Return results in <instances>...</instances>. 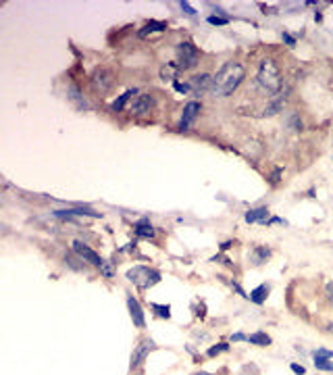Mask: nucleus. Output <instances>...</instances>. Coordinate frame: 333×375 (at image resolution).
<instances>
[{"instance_id": "5", "label": "nucleus", "mask_w": 333, "mask_h": 375, "mask_svg": "<svg viewBox=\"0 0 333 375\" xmlns=\"http://www.w3.org/2000/svg\"><path fill=\"white\" fill-rule=\"evenodd\" d=\"M90 82H92V88L98 94H106L112 86V82H114V77L108 69H96L92 73V77H90Z\"/></svg>"}, {"instance_id": "10", "label": "nucleus", "mask_w": 333, "mask_h": 375, "mask_svg": "<svg viewBox=\"0 0 333 375\" xmlns=\"http://www.w3.org/2000/svg\"><path fill=\"white\" fill-rule=\"evenodd\" d=\"M127 308H130V315H132V321L134 325L144 329L146 327V317H144V308L140 306V302L134 298V296H127Z\"/></svg>"}, {"instance_id": "15", "label": "nucleus", "mask_w": 333, "mask_h": 375, "mask_svg": "<svg viewBox=\"0 0 333 375\" xmlns=\"http://www.w3.org/2000/svg\"><path fill=\"white\" fill-rule=\"evenodd\" d=\"M67 98H69L80 111H88V102H86V98L82 96V92H80L78 86H69V88H67Z\"/></svg>"}, {"instance_id": "21", "label": "nucleus", "mask_w": 333, "mask_h": 375, "mask_svg": "<svg viewBox=\"0 0 333 375\" xmlns=\"http://www.w3.org/2000/svg\"><path fill=\"white\" fill-rule=\"evenodd\" d=\"M314 367L321 371H333V363L327 360V356H321V354H314Z\"/></svg>"}, {"instance_id": "19", "label": "nucleus", "mask_w": 333, "mask_h": 375, "mask_svg": "<svg viewBox=\"0 0 333 375\" xmlns=\"http://www.w3.org/2000/svg\"><path fill=\"white\" fill-rule=\"evenodd\" d=\"M248 342L254 346H271V335H266L264 331H256L248 335Z\"/></svg>"}, {"instance_id": "31", "label": "nucleus", "mask_w": 333, "mask_h": 375, "mask_svg": "<svg viewBox=\"0 0 333 375\" xmlns=\"http://www.w3.org/2000/svg\"><path fill=\"white\" fill-rule=\"evenodd\" d=\"M281 38H284V42H286V44H290V46L296 44V40H294V38H292L288 32H284V36H281Z\"/></svg>"}, {"instance_id": "8", "label": "nucleus", "mask_w": 333, "mask_h": 375, "mask_svg": "<svg viewBox=\"0 0 333 375\" xmlns=\"http://www.w3.org/2000/svg\"><path fill=\"white\" fill-rule=\"evenodd\" d=\"M73 250L78 252V254L84 258V261H88L90 265H94V267H102V265H104V261H102V258L98 256V252H94L92 248L86 246V244L80 242V240H75V242H73Z\"/></svg>"}, {"instance_id": "22", "label": "nucleus", "mask_w": 333, "mask_h": 375, "mask_svg": "<svg viewBox=\"0 0 333 375\" xmlns=\"http://www.w3.org/2000/svg\"><path fill=\"white\" fill-rule=\"evenodd\" d=\"M175 69L179 71L177 65H175V63H169L166 67L160 69V77H162V80H175Z\"/></svg>"}, {"instance_id": "12", "label": "nucleus", "mask_w": 333, "mask_h": 375, "mask_svg": "<svg viewBox=\"0 0 333 375\" xmlns=\"http://www.w3.org/2000/svg\"><path fill=\"white\" fill-rule=\"evenodd\" d=\"M75 215H88V217H94V219H98V217H100V213H98V211H92V209H88V206H75V209L54 211V217H75Z\"/></svg>"}, {"instance_id": "33", "label": "nucleus", "mask_w": 333, "mask_h": 375, "mask_svg": "<svg viewBox=\"0 0 333 375\" xmlns=\"http://www.w3.org/2000/svg\"><path fill=\"white\" fill-rule=\"evenodd\" d=\"M234 340H248V338H246L244 333H234V335H232V342H234Z\"/></svg>"}, {"instance_id": "23", "label": "nucleus", "mask_w": 333, "mask_h": 375, "mask_svg": "<svg viewBox=\"0 0 333 375\" xmlns=\"http://www.w3.org/2000/svg\"><path fill=\"white\" fill-rule=\"evenodd\" d=\"M152 308H154V313L160 319H169L171 317V306L169 304H152Z\"/></svg>"}, {"instance_id": "30", "label": "nucleus", "mask_w": 333, "mask_h": 375, "mask_svg": "<svg viewBox=\"0 0 333 375\" xmlns=\"http://www.w3.org/2000/svg\"><path fill=\"white\" fill-rule=\"evenodd\" d=\"M314 354H321V356L333 358V350H327V348H318V350H314Z\"/></svg>"}, {"instance_id": "34", "label": "nucleus", "mask_w": 333, "mask_h": 375, "mask_svg": "<svg viewBox=\"0 0 333 375\" xmlns=\"http://www.w3.org/2000/svg\"><path fill=\"white\" fill-rule=\"evenodd\" d=\"M232 244H234V240H229V242H223V244H221V248L225 250V248H229V246H232Z\"/></svg>"}, {"instance_id": "9", "label": "nucleus", "mask_w": 333, "mask_h": 375, "mask_svg": "<svg viewBox=\"0 0 333 375\" xmlns=\"http://www.w3.org/2000/svg\"><path fill=\"white\" fill-rule=\"evenodd\" d=\"M200 102H196V100H192V102H188V105L184 107V113H182V119H179V129H188L192 123L196 121V117H198V113H200Z\"/></svg>"}, {"instance_id": "20", "label": "nucleus", "mask_w": 333, "mask_h": 375, "mask_svg": "<svg viewBox=\"0 0 333 375\" xmlns=\"http://www.w3.org/2000/svg\"><path fill=\"white\" fill-rule=\"evenodd\" d=\"M136 236L138 238H154V227L148 221H140V223H136Z\"/></svg>"}, {"instance_id": "7", "label": "nucleus", "mask_w": 333, "mask_h": 375, "mask_svg": "<svg viewBox=\"0 0 333 375\" xmlns=\"http://www.w3.org/2000/svg\"><path fill=\"white\" fill-rule=\"evenodd\" d=\"M152 107H154V98L148 96V94H138L130 105V113L134 115V117H142V115H146Z\"/></svg>"}, {"instance_id": "28", "label": "nucleus", "mask_w": 333, "mask_h": 375, "mask_svg": "<svg viewBox=\"0 0 333 375\" xmlns=\"http://www.w3.org/2000/svg\"><path fill=\"white\" fill-rule=\"evenodd\" d=\"M290 369H292L294 373H296V375H306V369H304L302 365H298V363H292Z\"/></svg>"}, {"instance_id": "25", "label": "nucleus", "mask_w": 333, "mask_h": 375, "mask_svg": "<svg viewBox=\"0 0 333 375\" xmlns=\"http://www.w3.org/2000/svg\"><path fill=\"white\" fill-rule=\"evenodd\" d=\"M173 88L177 90L179 94H188V92H192V88H190V84H182V82H173Z\"/></svg>"}, {"instance_id": "18", "label": "nucleus", "mask_w": 333, "mask_h": 375, "mask_svg": "<svg viewBox=\"0 0 333 375\" xmlns=\"http://www.w3.org/2000/svg\"><path fill=\"white\" fill-rule=\"evenodd\" d=\"M164 30H166V23L164 21H148L146 28L140 30V38H146L152 32H164Z\"/></svg>"}, {"instance_id": "14", "label": "nucleus", "mask_w": 333, "mask_h": 375, "mask_svg": "<svg viewBox=\"0 0 333 375\" xmlns=\"http://www.w3.org/2000/svg\"><path fill=\"white\" fill-rule=\"evenodd\" d=\"M138 96V90L134 88V90H127V92H123L117 100H112V105H110V111H114V113H119V111H123L125 107H127V102H130L132 98H136ZM130 109V107H127Z\"/></svg>"}, {"instance_id": "16", "label": "nucleus", "mask_w": 333, "mask_h": 375, "mask_svg": "<svg viewBox=\"0 0 333 375\" xmlns=\"http://www.w3.org/2000/svg\"><path fill=\"white\" fill-rule=\"evenodd\" d=\"M268 217V209L266 206H258V209H252L246 213V223H266Z\"/></svg>"}, {"instance_id": "27", "label": "nucleus", "mask_w": 333, "mask_h": 375, "mask_svg": "<svg viewBox=\"0 0 333 375\" xmlns=\"http://www.w3.org/2000/svg\"><path fill=\"white\" fill-rule=\"evenodd\" d=\"M325 296H327V300L333 304V281H329L325 286Z\"/></svg>"}, {"instance_id": "2", "label": "nucleus", "mask_w": 333, "mask_h": 375, "mask_svg": "<svg viewBox=\"0 0 333 375\" xmlns=\"http://www.w3.org/2000/svg\"><path fill=\"white\" fill-rule=\"evenodd\" d=\"M256 82L264 90L268 96H277L281 92V73L273 59H262L258 73H256Z\"/></svg>"}, {"instance_id": "11", "label": "nucleus", "mask_w": 333, "mask_h": 375, "mask_svg": "<svg viewBox=\"0 0 333 375\" xmlns=\"http://www.w3.org/2000/svg\"><path fill=\"white\" fill-rule=\"evenodd\" d=\"M192 92H204V90H208L210 92V86H212V75L208 73H202V75H194L192 80L188 82Z\"/></svg>"}, {"instance_id": "26", "label": "nucleus", "mask_w": 333, "mask_h": 375, "mask_svg": "<svg viewBox=\"0 0 333 375\" xmlns=\"http://www.w3.org/2000/svg\"><path fill=\"white\" fill-rule=\"evenodd\" d=\"M208 23H210V25H227V23H229V19H225V17H216V15H210V17H208Z\"/></svg>"}, {"instance_id": "13", "label": "nucleus", "mask_w": 333, "mask_h": 375, "mask_svg": "<svg viewBox=\"0 0 333 375\" xmlns=\"http://www.w3.org/2000/svg\"><path fill=\"white\" fill-rule=\"evenodd\" d=\"M268 256H271V248H266V246H256V248H252V252H250V263H252L254 267H260V265H264V263L268 261Z\"/></svg>"}, {"instance_id": "4", "label": "nucleus", "mask_w": 333, "mask_h": 375, "mask_svg": "<svg viewBox=\"0 0 333 375\" xmlns=\"http://www.w3.org/2000/svg\"><path fill=\"white\" fill-rule=\"evenodd\" d=\"M198 61H200V53L190 40H186L177 46V67H179V71L194 69L198 65Z\"/></svg>"}, {"instance_id": "24", "label": "nucleus", "mask_w": 333, "mask_h": 375, "mask_svg": "<svg viewBox=\"0 0 333 375\" xmlns=\"http://www.w3.org/2000/svg\"><path fill=\"white\" fill-rule=\"evenodd\" d=\"M229 350V344H216L212 348H208V356H216V354H221V352H227Z\"/></svg>"}, {"instance_id": "3", "label": "nucleus", "mask_w": 333, "mask_h": 375, "mask_svg": "<svg viewBox=\"0 0 333 375\" xmlns=\"http://www.w3.org/2000/svg\"><path fill=\"white\" fill-rule=\"evenodd\" d=\"M127 279L134 281L140 290H146V288L154 286V283L160 281V273H158L156 269H150V267L140 265V267H134V269L127 271Z\"/></svg>"}, {"instance_id": "36", "label": "nucleus", "mask_w": 333, "mask_h": 375, "mask_svg": "<svg viewBox=\"0 0 333 375\" xmlns=\"http://www.w3.org/2000/svg\"><path fill=\"white\" fill-rule=\"evenodd\" d=\"M192 375H210V373H204V371H200V373H192Z\"/></svg>"}, {"instance_id": "1", "label": "nucleus", "mask_w": 333, "mask_h": 375, "mask_svg": "<svg viewBox=\"0 0 333 375\" xmlns=\"http://www.w3.org/2000/svg\"><path fill=\"white\" fill-rule=\"evenodd\" d=\"M246 77V69L244 65L240 63H225L223 67L214 73L212 77V86H210V94L216 98H225V96H232L238 86L244 82Z\"/></svg>"}, {"instance_id": "29", "label": "nucleus", "mask_w": 333, "mask_h": 375, "mask_svg": "<svg viewBox=\"0 0 333 375\" xmlns=\"http://www.w3.org/2000/svg\"><path fill=\"white\" fill-rule=\"evenodd\" d=\"M179 7H182V11H184V13H188V15H196V11L192 9V5H190V3H179Z\"/></svg>"}, {"instance_id": "17", "label": "nucleus", "mask_w": 333, "mask_h": 375, "mask_svg": "<svg viewBox=\"0 0 333 375\" xmlns=\"http://www.w3.org/2000/svg\"><path fill=\"white\" fill-rule=\"evenodd\" d=\"M268 288L266 283H262V286H258L256 290H252L250 292V300L254 302V304H264V300H266V296H268Z\"/></svg>"}, {"instance_id": "32", "label": "nucleus", "mask_w": 333, "mask_h": 375, "mask_svg": "<svg viewBox=\"0 0 333 375\" xmlns=\"http://www.w3.org/2000/svg\"><path fill=\"white\" fill-rule=\"evenodd\" d=\"M279 177H281V169H275V171H273V175H271V182H273V184H277V182H279Z\"/></svg>"}, {"instance_id": "6", "label": "nucleus", "mask_w": 333, "mask_h": 375, "mask_svg": "<svg viewBox=\"0 0 333 375\" xmlns=\"http://www.w3.org/2000/svg\"><path fill=\"white\" fill-rule=\"evenodd\" d=\"M154 348H156V344L152 342L150 338H148V340H142V342H140V344L134 348V354H132V363H130V367H132V369L140 367V365H142L144 360H146V356H148L152 350H154Z\"/></svg>"}, {"instance_id": "35", "label": "nucleus", "mask_w": 333, "mask_h": 375, "mask_svg": "<svg viewBox=\"0 0 333 375\" xmlns=\"http://www.w3.org/2000/svg\"><path fill=\"white\" fill-rule=\"evenodd\" d=\"M327 331H329V333H333V323H329V327H327Z\"/></svg>"}]
</instances>
